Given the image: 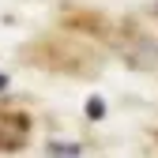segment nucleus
I'll list each match as a JSON object with an SVG mask.
<instances>
[{"mask_svg":"<svg viewBox=\"0 0 158 158\" xmlns=\"http://www.w3.org/2000/svg\"><path fill=\"white\" fill-rule=\"evenodd\" d=\"M4 87H8V75H4V72H0V90H4Z\"/></svg>","mask_w":158,"mask_h":158,"instance_id":"obj_2","label":"nucleus"},{"mask_svg":"<svg viewBox=\"0 0 158 158\" xmlns=\"http://www.w3.org/2000/svg\"><path fill=\"white\" fill-rule=\"evenodd\" d=\"M87 113H90L94 121H98V117L106 113V106H102V98H90V102H87Z\"/></svg>","mask_w":158,"mask_h":158,"instance_id":"obj_1","label":"nucleus"}]
</instances>
